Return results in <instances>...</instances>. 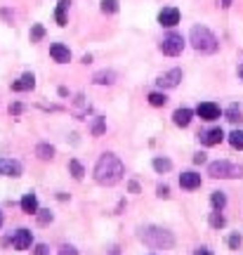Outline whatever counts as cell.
<instances>
[{
    "label": "cell",
    "mask_w": 243,
    "mask_h": 255,
    "mask_svg": "<svg viewBox=\"0 0 243 255\" xmlns=\"http://www.w3.org/2000/svg\"><path fill=\"white\" fill-rule=\"evenodd\" d=\"M125 175V165L116 154H102L97 165H95V180L102 187H114L123 180Z\"/></svg>",
    "instance_id": "cell-1"
},
{
    "label": "cell",
    "mask_w": 243,
    "mask_h": 255,
    "mask_svg": "<svg viewBox=\"0 0 243 255\" xmlns=\"http://www.w3.org/2000/svg\"><path fill=\"white\" fill-rule=\"evenodd\" d=\"M139 239L144 241V246L153 248V251H168V248L175 246V237L172 232L163 227H156V225H149V227L139 229Z\"/></svg>",
    "instance_id": "cell-2"
},
{
    "label": "cell",
    "mask_w": 243,
    "mask_h": 255,
    "mask_svg": "<svg viewBox=\"0 0 243 255\" xmlns=\"http://www.w3.org/2000/svg\"><path fill=\"white\" fill-rule=\"evenodd\" d=\"M189 40H191V45H194L196 52H206V55H213V52H217V47H220V40L215 38V33L206 26L191 28Z\"/></svg>",
    "instance_id": "cell-3"
},
{
    "label": "cell",
    "mask_w": 243,
    "mask_h": 255,
    "mask_svg": "<svg viewBox=\"0 0 243 255\" xmlns=\"http://www.w3.org/2000/svg\"><path fill=\"white\" fill-rule=\"evenodd\" d=\"M208 175L215 177V180H243V165L229 163V161H215V163L208 165Z\"/></svg>",
    "instance_id": "cell-4"
},
{
    "label": "cell",
    "mask_w": 243,
    "mask_h": 255,
    "mask_svg": "<svg viewBox=\"0 0 243 255\" xmlns=\"http://www.w3.org/2000/svg\"><path fill=\"white\" fill-rule=\"evenodd\" d=\"M161 52L168 57H177L182 55V50H184V38L180 36V33H168V36L161 40Z\"/></svg>",
    "instance_id": "cell-5"
},
{
    "label": "cell",
    "mask_w": 243,
    "mask_h": 255,
    "mask_svg": "<svg viewBox=\"0 0 243 255\" xmlns=\"http://www.w3.org/2000/svg\"><path fill=\"white\" fill-rule=\"evenodd\" d=\"M196 116L201 121H217L220 119V107L215 102H201L196 107Z\"/></svg>",
    "instance_id": "cell-6"
},
{
    "label": "cell",
    "mask_w": 243,
    "mask_h": 255,
    "mask_svg": "<svg viewBox=\"0 0 243 255\" xmlns=\"http://www.w3.org/2000/svg\"><path fill=\"white\" fill-rule=\"evenodd\" d=\"M182 81V69H170V71H165L158 76V88H165V90H170V88H177Z\"/></svg>",
    "instance_id": "cell-7"
},
{
    "label": "cell",
    "mask_w": 243,
    "mask_h": 255,
    "mask_svg": "<svg viewBox=\"0 0 243 255\" xmlns=\"http://www.w3.org/2000/svg\"><path fill=\"white\" fill-rule=\"evenodd\" d=\"M158 24L165 28H172L180 24V9L177 7H163L158 12Z\"/></svg>",
    "instance_id": "cell-8"
},
{
    "label": "cell",
    "mask_w": 243,
    "mask_h": 255,
    "mask_svg": "<svg viewBox=\"0 0 243 255\" xmlns=\"http://www.w3.org/2000/svg\"><path fill=\"white\" fill-rule=\"evenodd\" d=\"M198 139H201L206 146H215V144H220V142L225 139V130H222V128H210V130H203V132H198Z\"/></svg>",
    "instance_id": "cell-9"
},
{
    "label": "cell",
    "mask_w": 243,
    "mask_h": 255,
    "mask_svg": "<svg viewBox=\"0 0 243 255\" xmlns=\"http://www.w3.org/2000/svg\"><path fill=\"white\" fill-rule=\"evenodd\" d=\"M50 57H52L57 64H69L71 62V50L62 43H52L50 45Z\"/></svg>",
    "instance_id": "cell-10"
},
{
    "label": "cell",
    "mask_w": 243,
    "mask_h": 255,
    "mask_svg": "<svg viewBox=\"0 0 243 255\" xmlns=\"http://www.w3.org/2000/svg\"><path fill=\"white\" fill-rule=\"evenodd\" d=\"M31 244H33V237H31L28 229H17V232H14L12 246L17 248V251H26V248H31Z\"/></svg>",
    "instance_id": "cell-11"
},
{
    "label": "cell",
    "mask_w": 243,
    "mask_h": 255,
    "mask_svg": "<svg viewBox=\"0 0 243 255\" xmlns=\"http://www.w3.org/2000/svg\"><path fill=\"white\" fill-rule=\"evenodd\" d=\"M0 175L5 177H19L21 175V163L14 158H0Z\"/></svg>",
    "instance_id": "cell-12"
},
{
    "label": "cell",
    "mask_w": 243,
    "mask_h": 255,
    "mask_svg": "<svg viewBox=\"0 0 243 255\" xmlns=\"http://www.w3.org/2000/svg\"><path fill=\"white\" fill-rule=\"evenodd\" d=\"M36 88V76L33 73H24L19 81L12 83V90L14 92H26V90H33Z\"/></svg>",
    "instance_id": "cell-13"
},
{
    "label": "cell",
    "mask_w": 243,
    "mask_h": 255,
    "mask_svg": "<svg viewBox=\"0 0 243 255\" xmlns=\"http://www.w3.org/2000/svg\"><path fill=\"white\" fill-rule=\"evenodd\" d=\"M180 187L182 189H187V191H194L201 187V175L196 173H182L180 175Z\"/></svg>",
    "instance_id": "cell-14"
},
{
    "label": "cell",
    "mask_w": 243,
    "mask_h": 255,
    "mask_svg": "<svg viewBox=\"0 0 243 255\" xmlns=\"http://www.w3.org/2000/svg\"><path fill=\"white\" fill-rule=\"evenodd\" d=\"M191 119H194V111L191 109H177L172 114V123L177 128H187L191 123Z\"/></svg>",
    "instance_id": "cell-15"
},
{
    "label": "cell",
    "mask_w": 243,
    "mask_h": 255,
    "mask_svg": "<svg viewBox=\"0 0 243 255\" xmlns=\"http://www.w3.org/2000/svg\"><path fill=\"white\" fill-rule=\"evenodd\" d=\"M69 5H71V0H59V5H57V9H54V19H57L59 26H66V24H69V19H66Z\"/></svg>",
    "instance_id": "cell-16"
},
{
    "label": "cell",
    "mask_w": 243,
    "mask_h": 255,
    "mask_svg": "<svg viewBox=\"0 0 243 255\" xmlns=\"http://www.w3.org/2000/svg\"><path fill=\"white\" fill-rule=\"evenodd\" d=\"M21 210L28 213V215H36L38 199H36V194H33V191H31V194H24V199H21Z\"/></svg>",
    "instance_id": "cell-17"
},
{
    "label": "cell",
    "mask_w": 243,
    "mask_h": 255,
    "mask_svg": "<svg viewBox=\"0 0 243 255\" xmlns=\"http://www.w3.org/2000/svg\"><path fill=\"white\" fill-rule=\"evenodd\" d=\"M92 83H97V85H114L116 83V73L114 71H97L95 76H92Z\"/></svg>",
    "instance_id": "cell-18"
},
{
    "label": "cell",
    "mask_w": 243,
    "mask_h": 255,
    "mask_svg": "<svg viewBox=\"0 0 243 255\" xmlns=\"http://www.w3.org/2000/svg\"><path fill=\"white\" fill-rule=\"evenodd\" d=\"M153 170L156 173H168V170H172V161L170 158H163V156H156L153 158Z\"/></svg>",
    "instance_id": "cell-19"
},
{
    "label": "cell",
    "mask_w": 243,
    "mask_h": 255,
    "mask_svg": "<svg viewBox=\"0 0 243 255\" xmlns=\"http://www.w3.org/2000/svg\"><path fill=\"white\" fill-rule=\"evenodd\" d=\"M36 156H38V158H43V161H50V158H54V146L38 144L36 146Z\"/></svg>",
    "instance_id": "cell-20"
},
{
    "label": "cell",
    "mask_w": 243,
    "mask_h": 255,
    "mask_svg": "<svg viewBox=\"0 0 243 255\" xmlns=\"http://www.w3.org/2000/svg\"><path fill=\"white\" fill-rule=\"evenodd\" d=\"M225 116H227V121L229 123H241V109H239V104H232V107H227V111H225Z\"/></svg>",
    "instance_id": "cell-21"
},
{
    "label": "cell",
    "mask_w": 243,
    "mask_h": 255,
    "mask_svg": "<svg viewBox=\"0 0 243 255\" xmlns=\"http://www.w3.org/2000/svg\"><path fill=\"white\" fill-rule=\"evenodd\" d=\"M227 225L225 215H222V210H215V213H210V227L213 229H222Z\"/></svg>",
    "instance_id": "cell-22"
},
{
    "label": "cell",
    "mask_w": 243,
    "mask_h": 255,
    "mask_svg": "<svg viewBox=\"0 0 243 255\" xmlns=\"http://www.w3.org/2000/svg\"><path fill=\"white\" fill-rule=\"evenodd\" d=\"M210 203H213V208L215 210H222L227 206V196L222 191H213V196H210Z\"/></svg>",
    "instance_id": "cell-23"
},
{
    "label": "cell",
    "mask_w": 243,
    "mask_h": 255,
    "mask_svg": "<svg viewBox=\"0 0 243 255\" xmlns=\"http://www.w3.org/2000/svg\"><path fill=\"white\" fill-rule=\"evenodd\" d=\"M76 100H78V107L73 109V116H76V119H83V116H85V114L90 111V107L85 104V97H83V95H78Z\"/></svg>",
    "instance_id": "cell-24"
},
{
    "label": "cell",
    "mask_w": 243,
    "mask_h": 255,
    "mask_svg": "<svg viewBox=\"0 0 243 255\" xmlns=\"http://www.w3.org/2000/svg\"><path fill=\"white\" fill-rule=\"evenodd\" d=\"M149 104H151V107H165V104H168V97H165L163 92H151V95H149Z\"/></svg>",
    "instance_id": "cell-25"
},
{
    "label": "cell",
    "mask_w": 243,
    "mask_h": 255,
    "mask_svg": "<svg viewBox=\"0 0 243 255\" xmlns=\"http://www.w3.org/2000/svg\"><path fill=\"white\" fill-rule=\"evenodd\" d=\"M229 144L234 146V149H241L243 151V130H234V132L229 135Z\"/></svg>",
    "instance_id": "cell-26"
},
{
    "label": "cell",
    "mask_w": 243,
    "mask_h": 255,
    "mask_svg": "<svg viewBox=\"0 0 243 255\" xmlns=\"http://www.w3.org/2000/svg\"><path fill=\"white\" fill-rule=\"evenodd\" d=\"M45 38V28H43V24H33V28H31V43H40Z\"/></svg>",
    "instance_id": "cell-27"
},
{
    "label": "cell",
    "mask_w": 243,
    "mask_h": 255,
    "mask_svg": "<svg viewBox=\"0 0 243 255\" xmlns=\"http://www.w3.org/2000/svg\"><path fill=\"white\" fill-rule=\"evenodd\" d=\"M36 218H38V225H43V227H45V225H50V222L54 220L50 210H40V208L36 210Z\"/></svg>",
    "instance_id": "cell-28"
},
{
    "label": "cell",
    "mask_w": 243,
    "mask_h": 255,
    "mask_svg": "<svg viewBox=\"0 0 243 255\" xmlns=\"http://www.w3.org/2000/svg\"><path fill=\"white\" fill-rule=\"evenodd\" d=\"M102 12L104 14H114V12H118V0H102Z\"/></svg>",
    "instance_id": "cell-29"
},
{
    "label": "cell",
    "mask_w": 243,
    "mask_h": 255,
    "mask_svg": "<svg viewBox=\"0 0 243 255\" xmlns=\"http://www.w3.org/2000/svg\"><path fill=\"white\" fill-rule=\"evenodd\" d=\"M69 168H71V175L76 177V180H83V175H85V170H83V165L73 158V161H69Z\"/></svg>",
    "instance_id": "cell-30"
},
{
    "label": "cell",
    "mask_w": 243,
    "mask_h": 255,
    "mask_svg": "<svg viewBox=\"0 0 243 255\" xmlns=\"http://www.w3.org/2000/svg\"><path fill=\"white\" fill-rule=\"evenodd\" d=\"M107 130V123H104V119H95V123H92V135L99 137L102 132Z\"/></svg>",
    "instance_id": "cell-31"
},
{
    "label": "cell",
    "mask_w": 243,
    "mask_h": 255,
    "mask_svg": "<svg viewBox=\"0 0 243 255\" xmlns=\"http://www.w3.org/2000/svg\"><path fill=\"white\" fill-rule=\"evenodd\" d=\"M156 194H158L161 199H168V196H170V187H168V184H158V187H156Z\"/></svg>",
    "instance_id": "cell-32"
},
{
    "label": "cell",
    "mask_w": 243,
    "mask_h": 255,
    "mask_svg": "<svg viewBox=\"0 0 243 255\" xmlns=\"http://www.w3.org/2000/svg\"><path fill=\"white\" fill-rule=\"evenodd\" d=\"M59 255H78V251L73 246H66V244H64V246L59 248Z\"/></svg>",
    "instance_id": "cell-33"
},
{
    "label": "cell",
    "mask_w": 243,
    "mask_h": 255,
    "mask_svg": "<svg viewBox=\"0 0 243 255\" xmlns=\"http://www.w3.org/2000/svg\"><path fill=\"white\" fill-rule=\"evenodd\" d=\"M241 246V237H239V234H232V237H229V248H239Z\"/></svg>",
    "instance_id": "cell-34"
},
{
    "label": "cell",
    "mask_w": 243,
    "mask_h": 255,
    "mask_svg": "<svg viewBox=\"0 0 243 255\" xmlns=\"http://www.w3.org/2000/svg\"><path fill=\"white\" fill-rule=\"evenodd\" d=\"M36 255H50V248H47L45 244H38V246H36Z\"/></svg>",
    "instance_id": "cell-35"
},
{
    "label": "cell",
    "mask_w": 243,
    "mask_h": 255,
    "mask_svg": "<svg viewBox=\"0 0 243 255\" xmlns=\"http://www.w3.org/2000/svg\"><path fill=\"white\" fill-rule=\"evenodd\" d=\"M194 163H206V154H203V151H198V154L194 156Z\"/></svg>",
    "instance_id": "cell-36"
},
{
    "label": "cell",
    "mask_w": 243,
    "mask_h": 255,
    "mask_svg": "<svg viewBox=\"0 0 243 255\" xmlns=\"http://www.w3.org/2000/svg\"><path fill=\"white\" fill-rule=\"evenodd\" d=\"M21 109H24L21 104H12V107H9V114H21Z\"/></svg>",
    "instance_id": "cell-37"
},
{
    "label": "cell",
    "mask_w": 243,
    "mask_h": 255,
    "mask_svg": "<svg viewBox=\"0 0 243 255\" xmlns=\"http://www.w3.org/2000/svg\"><path fill=\"white\" fill-rule=\"evenodd\" d=\"M194 255H213V253H210L208 248H196V251H194Z\"/></svg>",
    "instance_id": "cell-38"
},
{
    "label": "cell",
    "mask_w": 243,
    "mask_h": 255,
    "mask_svg": "<svg viewBox=\"0 0 243 255\" xmlns=\"http://www.w3.org/2000/svg\"><path fill=\"white\" fill-rule=\"evenodd\" d=\"M127 187H130V191H132V194H137V191H139V184H137V182H130Z\"/></svg>",
    "instance_id": "cell-39"
},
{
    "label": "cell",
    "mask_w": 243,
    "mask_h": 255,
    "mask_svg": "<svg viewBox=\"0 0 243 255\" xmlns=\"http://www.w3.org/2000/svg\"><path fill=\"white\" fill-rule=\"evenodd\" d=\"M220 5H222V7H229V5H232V0H220Z\"/></svg>",
    "instance_id": "cell-40"
},
{
    "label": "cell",
    "mask_w": 243,
    "mask_h": 255,
    "mask_svg": "<svg viewBox=\"0 0 243 255\" xmlns=\"http://www.w3.org/2000/svg\"><path fill=\"white\" fill-rule=\"evenodd\" d=\"M0 227H2V213H0Z\"/></svg>",
    "instance_id": "cell-41"
},
{
    "label": "cell",
    "mask_w": 243,
    "mask_h": 255,
    "mask_svg": "<svg viewBox=\"0 0 243 255\" xmlns=\"http://www.w3.org/2000/svg\"><path fill=\"white\" fill-rule=\"evenodd\" d=\"M241 81H243V64H241Z\"/></svg>",
    "instance_id": "cell-42"
}]
</instances>
